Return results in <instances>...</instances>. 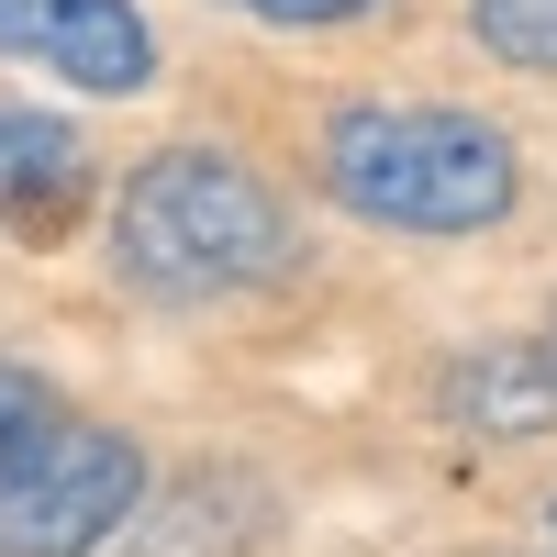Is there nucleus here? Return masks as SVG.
<instances>
[{
	"label": "nucleus",
	"mask_w": 557,
	"mask_h": 557,
	"mask_svg": "<svg viewBox=\"0 0 557 557\" xmlns=\"http://www.w3.org/2000/svg\"><path fill=\"white\" fill-rule=\"evenodd\" d=\"M45 424H57V401H45V391L23 380V368H0V469H12V457H23Z\"/></svg>",
	"instance_id": "nucleus-8"
},
{
	"label": "nucleus",
	"mask_w": 557,
	"mask_h": 557,
	"mask_svg": "<svg viewBox=\"0 0 557 557\" xmlns=\"http://www.w3.org/2000/svg\"><path fill=\"white\" fill-rule=\"evenodd\" d=\"M134 502H146V446L57 412L0 469V557H101L134 524Z\"/></svg>",
	"instance_id": "nucleus-3"
},
{
	"label": "nucleus",
	"mask_w": 557,
	"mask_h": 557,
	"mask_svg": "<svg viewBox=\"0 0 557 557\" xmlns=\"http://www.w3.org/2000/svg\"><path fill=\"white\" fill-rule=\"evenodd\" d=\"M546 524H557V502H546Z\"/></svg>",
	"instance_id": "nucleus-10"
},
{
	"label": "nucleus",
	"mask_w": 557,
	"mask_h": 557,
	"mask_svg": "<svg viewBox=\"0 0 557 557\" xmlns=\"http://www.w3.org/2000/svg\"><path fill=\"white\" fill-rule=\"evenodd\" d=\"M223 12H257V23H357L380 0H223Z\"/></svg>",
	"instance_id": "nucleus-9"
},
{
	"label": "nucleus",
	"mask_w": 557,
	"mask_h": 557,
	"mask_svg": "<svg viewBox=\"0 0 557 557\" xmlns=\"http://www.w3.org/2000/svg\"><path fill=\"white\" fill-rule=\"evenodd\" d=\"M0 57H34L45 78L123 101V89L157 78V34L134 0H0Z\"/></svg>",
	"instance_id": "nucleus-4"
},
{
	"label": "nucleus",
	"mask_w": 557,
	"mask_h": 557,
	"mask_svg": "<svg viewBox=\"0 0 557 557\" xmlns=\"http://www.w3.org/2000/svg\"><path fill=\"white\" fill-rule=\"evenodd\" d=\"M112 257L134 290L157 301H235V290H268V278H290L301 235L278 190L223 157V146H157L146 168L123 178L112 201Z\"/></svg>",
	"instance_id": "nucleus-1"
},
{
	"label": "nucleus",
	"mask_w": 557,
	"mask_h": 557,
	"mask_svg": "<svg viewBox=\"0 0 557 557\" xmlns=\"http://www.w3.org/2000/svg\"><path fill=\"white\" fill-rule=\"evenodd\" d=\"M323 190L391 235H480L524 201L513 134L435 101H357L323 123Z\"/></svg>",
	"instance_id": "nucleus-2"
},
{
	"label": "nucleus",
	"mask_w": 557,
	"mask_h": 557,
	"mask_svg": "<svg viewBox=\"0 0 557 557\" xmlns=\"http://www.w3.org/2000/svg\"><path fill=\"white\" fill-rule=\"evenodd\" d=\"M469 23L502 67H557V0H469Z\"/></svg>",
	"instance_id": "nucleus-7"
},
{
	"label": "nucleus",
	"mask_w": 557,
	"mask_h": 557,
	"mask_svg": "<svg viewBox=\"0 0 557 557\" xmlns=\"http://www.w3.org/2000/svg\"><path fill=\"white\" fill-rule=\"evenodd\" d=\"M446 412L469 435H535V424H557V357L546 346H469L446 368Z\"/></svg>",
	"instance_id": "nucleus-6"
},
{
	"label": "nucleus",
	"mask_w": 557,
	"mask_h": 557,
	"mask_svg": "<svg viewBox=\"0 0 557 557\" xmlns=\"http://www.w3.org/2000/svg\"><path fill=\"white\" fill-rule=\"evenodd\" d=\"M89 190H101V178H89V146L57 112H0V235L57 246L89 212Z\"/></svg>",
	"instance_id": "nucleus-5"
}]
</instances>
